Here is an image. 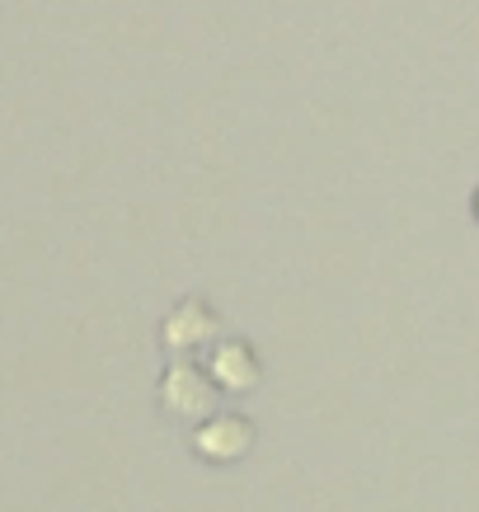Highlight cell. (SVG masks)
I'll use <instances>...</instances> for the list:
<instances>
[{
	"mask_svg": "<svg viewBox=\"0 0 479 512\" xmlns=\"http://www.w3.org/2000/svg\"><path fill=\"white\" fill-rule=\"evenodd\" d=\"M160 404H165V414H174L179 423H202L207 414H217L221 390L198 362L174 357L170 367H165V376H160Z\"/></svg>",
	"mask_w": 479,
	"mask_h": 512,
	"instance_id": "6da1fadb",
	"label": "cell"
},
{
	"mask_svg": "<svg viewBox=\"0 0 479 512\" xmlns=\"http://www.w3.org/2000/svg\"><path fill=\"white\" fill-rule=\"evenodd\" d=\"M249 447H254V423L245 414H207V419L193 428V451L212 466H235L245 461Z\"/></svg>",
	"mask_w": 479,
	"mask_h": 512,
	"instance_id": "7a4b0ae2",
	"label": "cell"
},
{
	"mask_svg": "<svg viewBox=\"0 0 479 512\" xmlns=\"http://www.w3.org/2000/svg\"><path fill=\"white\" fill-rule=\"evenodd\" d=\"M207 376L217 381L221 395H249L263 381L259 353L245 339H212V357H207Z\"/></svg>",
	"mask_w": 479,
	"mask_h": 512,
	"instance_id": "277c9868",
	"label": "cell"
},
{
	"mask_svg": "<svg viewBox=\"0 0 479 512\" xmlns=\"http://www.w3.org/2000/svg\"><path fill=\"white\" fill-rule=\"evenodd\" d=\"M212 339H221V320L212 315V306H207L202 296H184V301L165 315V325H160V343H165L174 357L193 353V348H202V343H212Z\"/></svg>",
	"mask_w": 479,
	"mask_h": 512,
	"instance_id": "3957f363",
	"label": "cell"
}]
</instances>
